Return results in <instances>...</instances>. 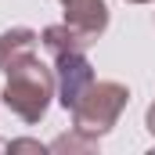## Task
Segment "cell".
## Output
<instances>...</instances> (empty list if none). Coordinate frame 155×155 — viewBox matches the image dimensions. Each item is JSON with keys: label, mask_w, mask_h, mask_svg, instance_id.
<instances>
[{"label": "cell", "mask_w": 155, "mask_h": 155, "mask_svg": "<svg viewBox=\"0 0 155 155\" xmlns=\"http://www.w3.org/2000/svg\"><path fill=\"white\" fill-rule=\"evenodd\" d=\"M58 94V79H54V69L43 65L40 58H29L25 65L11 69L7 72V83H4V105L29 126H36L40 119L47 116L51 108V97Z\"/></svg>", "instance_id": "cell-1"}, {"label": "cell", "mask_w": 155, "mask_h": 155, "mask_svg": "<svg viewBox=\"0 0 155 155\" xmlns=\"http://www.w3.org/2000/svg\"><path fill=\"white\" fill-rule=\"evenodd\" d=\"M130 105V90L116 83V79H94L87 87V94L76 101L72 108V126L90 134V137H105L119 123L123 108Z\"/></svg>", "instance_id": "cell-2"}, {"label": "cell", "mask_w": 155, "mask_h": 155, "mask_svg": "<svg viewBox=\"0 0 155 155\" xmlns=\"http://www.w3.org/2000/svg\"><path fill=\"white\" fill-rule=\"evenodd\" d=\"M54 79H58V105L72 112L76 101L87 94V87L94 83V65L87 61V51L54 58Z\"/></svg>", "instance_id": "cell-3"}, {"label": "cell", "mask_w": 155, "mask_h": 155, "mask_svg": "<svg viewBox=\"0 0 155 155\" xmlns=\"http://www.w3.org/2000/svg\"><path fill=\"white\" fill-rule=\"evenodd\" d=\"M61 15L87 40H97L108 29V4L105 0H61Z\"/></svg>", "instance_id": "cell-4"}, {"label": "cell", "mask_w": 155, "mask_h": 155, "mask_svg": "<svg viewBox=\"0 0 155 155\" xmlns=\"http://www.w3.org/2000/svg\"><path fill=\"white\" fill-rule=\"evenodd\" d=\"M36 43H40V33L25 29V25L4 29V33H0V72L7 76L11 69H18V65H25L29 58H36Z\"/></svg>", "instance_id": "cell-5"}, {"label": "cell", "mask_w": 155, "mask_h": 155, "mask_svg": "<svg viewBox=\"0 0 155 155\" xmlns=\"http://www.w3.org/2000/svg\"><path fill=\"white\" fill-rule=\"evenodd\" d=\"M40 43H43V51H47L51 58H61V54H76V51H87L94 40H87L83 33H76L69 22H61V25H47V29L40 33Z\"/></svg>", "instance_id": "cell-6"}, {"label": "cell", "mask_w": 155, "mask_h": 155, "mask_svg": "<svg viewBox=\"0 0 155 155\" xmlns=\"http://www.w3.org/2000/svg\"><path fill=\"white\" fill-rule=\"evenodd\" d=\"M97 141L101 137H90V134H83V130H69V134H61V137H54L47 148L51 152H58V155H90V152H97Z\"/></svg>", "instance_id": "cell-7"}, {"label": "cell", "mask_w": 155, "mask_h": 155, "mask_svg": "<svg viewBox=\"0 0 155 155\" xmlns=\"http://www.w3.org/2000/svg\"><path fill=\"white\" fill-rule=\"evenodd\" d=\"M7 152H51V148H47V144H40V141H29V137H25V141H11V144H7Z\"/></svg>", "instance_id": "cell-8"}, {"label": "cell", "mask_w": 155, "mask_h": 155, "mask_svg": "<svg viewBox=\"0 0 155 155\" xmlns=\"http://www.w3.org/2000/svg\"><path fill=\"white\" fill-rule=\"evenodd\" d=\"M126 4H152V0H126Z\"/></svg>", "instance_id": "cell-9"}, {"label": "cell", "mask_w": 155, "mask_h": 155, "mask_svg": "<svg viewBox=\"0 0 155 155\" xmlns=\"http://www.w3.org/2000/svg\"><path fill=\"white\" fill-rule=\"evenodd\" d=\"M0 148H7V144H0Z\"/></svg>", "instance_id": "cell-10"}]
</instances>
